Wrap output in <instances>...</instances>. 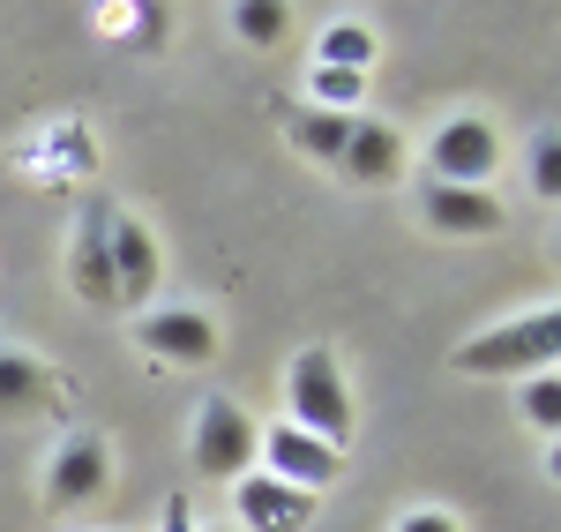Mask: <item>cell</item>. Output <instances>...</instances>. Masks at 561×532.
I'll use <instances>...</instances> for the list:
<instances>
[{
	"mask_svg": "<svg viewBox=\"0 0 561 532\" xmlns=\"http://www.w3.org/2000/svg\"><path fill=\"white\" fill-rule=\"evenodd\" d=\"M113 480V443L105 435H68L45 465V502L53 510H76V502H98Z\"/></svg>",
	"mask_w": 561,
	"mask_h": 532,
	"instance_id": "obj_8",
	"label": "cell"
},
{
	"mask_svg": "<svg viewBox=\"0 0 561 532\" xmlns=\"http://www.w3.org/2000/svg\"><path fill=\"white\" fill-rule=\"evenodd\" d=\"M561 135L554 128H539V143H531V195H539V203H554L561 195Z\"/></svg>",
	"mask_w": 561,
	"mask_h": 532,
	"instance_id": "obj_19",
	"label": "cell"
},
{
	"mask_svg": "<svg viewBox=\"0 0 561 532\" xmlns=\"http://www.w3.org/2000/svg\"><path fill=\"white\" fill-rule=\"evenodd\" d=\"M561 360V308L547 301V308L531 315H510V322H494V330H479V338H465L457 353H449V367L457 375H554Z\"/></svg>",
	"mask_w": 561,
	"mask_h": 532,
	"instance_id": "obj_1",
	"label": "cell"
},
{
	"mask_svg": "<svg viewBox=\"0 0 561 532\" xmlns=\"http://www.w3.org/2000/svg\"><path fill=\"white\" fill-rule=\"evenodd\" d=\"M158 518H165L158 532H203V525H195V510H187V495H173V502H165Z\"/></svg>",
	"mask_w": 561,
	"mask_h": 532,
	"instance_id": "obj_21",
	"label": "cell"
},
{
	"mask_svg": "<svg viewBox=\"0 0 561 532\" xmlns=\"http://www.w3.org/2000/svg\"><path fill=\"white\" fill-rule=\"evenodd\" d=\"M502 166V135L494 121H479V113H457V121H442L427 143V180L442 188H486Z\"/></svg>",
	"mask_w": 561,
	"mask_h": 532,
	"instance_id": "obj_4",
	"label": "cell"
},
{
	"mask_svg": "<svg viewBox=\"0 0 561 532\" xmlns=\"http://www.w3.org/2000/svg\"><path fill=\"white\" fill-rule=\"evenodd\" d=\"M270 121L293 135L314 166H337V150H345V135H352L359 113H322V105H307V98H277V105H270Z\"/></svg>",
	"mask_w": 561,
	"mask_h": 532,
	"instance_id": "obj_14",
	"label": "cell"
},
{
	"mask_svg": "<svg viewBox=\"0 0 561 532\" xmlns=\"http://www.w3.org/2000/svg\"><path fill=\"white\" fill-rule=\"evenodd\" d=\"M232 510H240V532H307L314 525V495L285 488L270 473H240L232 480Z\"/></svg>",
	"mask_w": 561,
	"mask_h": 532,
	"instance_id": "obj_9",
	"label": "cell"
},
{
	"mask_svg": "<svg viewBox=\"0 0 561 532\" xmlns=\"http://www.w3.org/2000/svg\"><path fill=\"white\" fill-rule=\"evenodd\" d=\"M113 285H121V308H150L158 301V278H165V263H158V240L142 233V218H128V211H113Z\"/></svg>",
	"mask_w": 561,
	"mask_h": 532,
	"instance_id": "obj_11",
	"label": "cell"
},
{
	"mask_svg": "<svg viewBox=\"0 0 561 532\" xmlns=\"http://www.w3.org/2000/svg\"><path fill=\"white\" fill-rule=\"evenodd\" d=\"M285 31H293V8H277V0H240V8H232V38L277 45Z\"/></svg>",
	"mask_w": 561,
	"mask_h": 532,
	"instance_id": "obj_17",
	"label": "cell"
},
{
	"mask_svg": "<svg viewBox=\"0 0 561 532\" xmlns=\"http://www.w3.org/2000/svg\"><path fill=\"white\" fill-rule=\"evenodd\" d=\"M404 158H412L404 135L389 128V121H367V113H359L352 135H345V150H337V173H345L352 188H389V180L404 173Z\"/></svg>",
	"mask_w": 561,
	"mask_h": 532,
	"instance_id": "obj_13",
	"label": "cell"
},
{
	"mask_svg": "<svg viewBox=\"0 0 561 532\" xmlns=\"http://www.w3.org/2000/svg\"><path fill=\"white\" fill-rule=\"evenodd\" d=\"M255 473H270V480H285V488H300V495H322L345 473V450H330L322 435L277 420V428H262V443H255Z\"/></svg>",
	"mask_w": 561,
	"mask_h": 532,
	"instance_id": "obj_5",
	"label": "cell"
},
{
	"mask_svg": "<svg viewBox=\"0 0 561 532\" xmlns=\"http://www.w3.org/2000/svg\"><path fill=\"white\" fill-rule=\"evenodd\" d=\"M517 405H524V420L554 443V428H561V375H524V398Z\"/></svg>",
	"mask_w": 561,
	"mask_h": 532,
	"instance_id": "obj_18",
	"label": "cell"
},
{
	"mask_svg": "<svg viewBox=\"0 0 561 532\" xmlns=\"http://www.w3.org/2000/svg\"><path fill=\"white\" fill-rule=\"evenodd\" d=\"M285 405H293L285 420L307 428V435H322L330 450L352 443V383H345V367H337L330 346L293 353V367H285Z\"/></svg>",
	"mask_w": 561,
	"mask_h": 532,
	"instance_id": "obj_2",
	"label": "cell"
},
{
	"mask_svg": "<svg viewBox=\"0 0 561 532\" xmlns=\"http://www.w3.org/2000/svg\"><path fill=\"white\" fill-rule=\"evenodd\" d=\"M135 338L158 367H210L217 360V322L203 308H142Z\"/></svg>",
	"mask_w": 561,
	"mask_h": 532,
	"instance_id": "obj_7",
	"label": "cell"
},
{
	"mask_svg": "<svg viewBox=\"0 0 561 532\" xmlns=\"http://www.w3.org/2000/svg\"><path fill=\"white\" fill-rule=\"evenodd\" d=\"M225 532H232V525H225Z\"/></svg>",
	"mask_w": 561,
	"mask_h": 532,
	"instance_id": "obj_22",
	"label": "cell"
},
{
	"mask_svg": "<svg viewBox=\"0 0 561 532\" xmlns=\"http://www.w3.org/2000/svg\"><path fill=\"white\" fill-rule=\"evenodd\" d=\"M420 218L434 225V233H449V240H494L502 233V203H494V188H442V180H427L420 188Z\"/></svg>",
	"mask_w": 561,
	"mask_h": 532,
	"instance_id": "obj_10",
	"label": "cell"
},
{
	"mask_svg": "<svg viewBox=\"0 0 561 532\" xmlns=\"http://www.w3.org/2000/svg\"><path fill=\"white\" fill-rule=\"evenodd\" d=\"M60 405H68V383L45 360L0 346V420H38V412H60Z\"/></svg>",
	"mask_w": 561,
	"mask_h": 532,
	"instance_id": "obj_12",
	"label": "cell"
},
{
	"mask_svg": "<svg viewBox=\"0 0 561 532\" xmlns=\"http://www.w3.org/2000/svg\"><path fill=\"white\" fill-rule=\"evenodd\" d=\"M314 68H352V76H367V68H375V31H367V23H330Z\"/></svg>",
	"mask_w": 561,
	"mask_h": 532,
	"instance_id": "obj_15",
	"label": "cell"
},
{
	"mask_svg": "<svg viewBox=\"0 0 561 532\" xmlns=\"http://www.w3.org/2000/svg\"><path fill=\"white\" fill-rule=\"evenodd\" d=\"M255 443H262V428L248 420L240 398H203L195 435H187V457H195L203 480H225V488H232L240 473H255Z\"/></svg>",
	"mask_w": 561,
	"mask_h": 532,
	"instance_id": "obj_3",
	"label": "cell"
},
{
	"mask_svg": "<svg viewBox=\"0 0 561 532\" xmlns=\"http://www.w3.org/2000/svg\"><path fill=\"white\" fill-rule=\"evenodd\" d=\"M113 203H83V218H76V240H68V278H76V293H83V308L113 315L121 308V285H113Z\"/></svg>",
	"mask_w": 561,
	"mask_h": 532,
	"instance_id": "obj_6",
	"label": "cell"
},
{
	"mask_svg": "<svg viewBox=\"0 0 561 532\" xmlns=\"http://www.w3.org/2000/svg\"><path fill=\"white\" fill-rule=\"evenodd\" d=\"M397 532H465V525H457L449 510H404V518H397Z\"/></svg>",
	"mask_w": 561,
	"mask_h": 532,
	"instance_id": "obj_20",
	"label": "cell"
},
{
	"mask_svg": "<svg viewBox=\"0 0 561 532\" xmlns=\"http://www.w3.org/2000/svg\"><path fill=\"white\" fill-rule=\"evenodd\" d=\"M359 98H367V76H352V68H314L307 76V105H322V113H359Z\"/></svg>",
	"mask_w": 561,
	"mask_h": 532,
	"instance_id": "obj_16",
	"label": "cell"
}]
</instances>
